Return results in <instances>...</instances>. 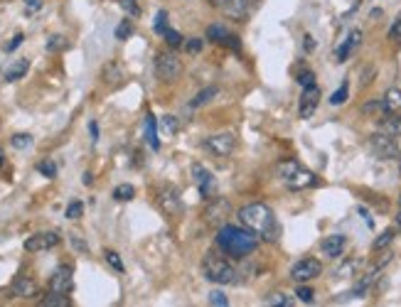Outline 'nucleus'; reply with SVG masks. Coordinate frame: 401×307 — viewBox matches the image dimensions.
Wrapping results in <instances>:
<instances>
[{"label": "nucleus", "mask_w": 401, "mask_h": 307, "mask_svg": "<svg viewBox=\"0 0 401 307\" xmlns=\"http://www.w3.org/2000/svg\"><path fill=\"white\" fill-rule=\"evenodd\" d=\"M239 221L246 231L254 234L259 241H278L281 236V227H278V219L273 214V209L264 202H251V204L241 207L239 209Z\"/></svg>", "instance_id": "1"}, {"label": "nucleus", "mask_w": 401, "mask_h": 307, "mask_svg": "<svg viewBox=\"0 0 401 307\" xmlns=\"http://www.w3.org/2000/svg\"><path fill=\"white\" fill-rule=\"evenodd\" d=\"M217 248L224 251L229 258H246L259 248V238L251 231H246L244 227H232V224H224L217 231Z\"/></svg>", "instance_id": "2"}, {"label": "nucleus", "mask_w": 401, "mask_h": 307, "mask_svg": "<svg viewBox=\"0 0 401 307\" xmlns=\"http://www.w3.org/2000/svg\"><path fill=\"white\" fill-rule=\"evenodd\" d=\"M276 175L288 189L293 192H300V189H308L313 184H318L313 170H308L305 165H300L298 160H281L276 165Z\"/></svg>", "instance_id": "3"}, {"label": "nucleus", "mask_w": 401, "mask_h": 307, "mask_svg": "<svg viewBox=\"0 0 401 307\" xmlns=\"http://www.w3.org/2000/svg\"><path fill=\"white\" fill-rule=\"evenodd\" d=\"M202 273H205L207 281L217 283V286H229V283L237 281V268L214 251L202 258Z\"/></svg>", "instance_id": "4"}, {"label": "nucleus", "mask_w": 401, "mask_h": 307, "mask_svg": "<svg viewBox=\"0 0 401 307\" xmlns=\"http://www.w3.org/2000/svg\"><path fill=\"white\" fill-rule=\"evenodd\" d=\"M182 62H180L178 54L170 49V52H160L155 57V76L163 84H173V81H178L180 76H182Z\"/></svg>", "instance_id": "5"}, {"label": "nucleus", "mask_w": 401, "mask_h": 307, "mask_svg": "<svg viewBox=\"0 0 401 307\" xmlns=\"http://www.w3.org/2000/svg\"><path fill=\"white\" fill-rule=\"evenodd\" d=\"M369 150H372L377 157H382V160H389V157H399L401 148L396 146L394 135H386L379 130V133L369 135Z\"/></svg>", "instance_id": "6"}, {"label": "nucleus", "mask_w": 401, "mask_h": 307, "mask_svg": "<svg viewBox=\"0 0 401 307\" xmlns=\"http://www.w3.org/2000/svg\"><path fill=\"white\" fill-rule=\"evenodd\" d=\"M74 288V265L62 263L55 273L49 275V292H60V295H69Z\"/></svg>", "instance_id": "7"}, {"label": "nucleus", "mask_w": 401, "mask_h": 307, "mask_svg": "<svg viewBox=\"0 0 401 307\" xmlns=\"http://www.w3.org/2000/svg\"><path fill=\"white\" fill-rule=\"evenodd\" d=\"M320 273H323V263H320L318 258H313V256L300 258L298 263L291 268V278L296 283H303V286H305V283H310V281H315Z\"/></svg>", "instance_id": "8"}, {"label": "nucleus", "mask_w": 401, "mask_h": 307, "mask_svg": "<svg viewBox=\"0 0 401 307\" xmlns=\"http://www.w3.org/2000/svg\"><path fill=\"white\" fill-rule=\"evenodd\" d=\"M192 179H195L197 189H200V194L205 200H214V197H217L219 184L205 165H192Z\"/></svg>", "instance_id": "9"}, {"label": "nucleus", "mask_w": 401, "mask_h": 307, "mask_svg": "<svg viewBox=\"0 0 401 307\" xmlns=\"http://www.w3.org/2000/svg\"><path fill=\"white\" fill-rule=\"evenodd\" d=\"M205 148L217 157H227L237 150V135L234 133H217V135H210L205 141Z\"/></svg>", "instance_id": "10"}, {"label": "nucleus", "mask_w": 401, "mask_h": 307, "mask_svg": "<svg viewBox=\"0 0 401 307\" xmlns=\"http://www.w3.org/2000/svg\"><path fill=\"white\" fill-rule=\"evenodd\" d=\"M60 234L57 231H40L33 234L30 238H25V251L30 254H40V251H47V248H55L60 246Z\"/></svg>", "instance_id": "11"}, {"label": "nucleus", "mask_w": 401, "mask_h": 307, "mask_svg": "<svg viewBox=\"0 0 401 307\" xmlns=\"http://www.w3.org/2000/svg\"><path fill=\"white\" fill-rule=\"evenodd\" d=\"M157 207L170 216H178L182 211V200L175 187H160L157 189Z\"/></svg>", "instance_id": "12"}, {"label": "nucleus", "mask_w": 401, "mask_h": 307, "mask_svg": "<svg viewBox=\"0 0 401 307\" xmlns=\"http://www.w3.org/2000/svg\"><path fill=\"white\" fill-rule=\"evenodd\" d=\"M256 6H259V0H229L222 10H224V15H227L229 20L244 22V20H249V15L254 12Z\"/></svg>", "instance_id": "13"}, {"label": "nucleus", "mask_w": 401, "mask_h": 307, "mask_svg": "<svg viewBox=\"0 0 401 307\" xmlns=\"http://www.w3.org/2000/svg\"><path fill=\"white\" fill-rule=\"evenodd\" d=\"M207 40H210V42L222 44V47H227V49H234V52H241V42H239L227 27H222V25L207 27Z\"/></svg>", "instance_id": "14"}, {"label": "nucleus", "mask_w": 401, "mask_h": 307, "mask_svg": "<svg viewBox=\"0 0 401 307\" xmlns=\"http://www.w3.org/2000/svg\"><path fill=\"white\" fill-rule=\"evenodd\" d=\"M12 295L15 297H22V300H30V297H35L40 292V286H37V281H35L33 275H25V273H20L12 281Z\"/></svg>", "instance_id": "15"}, {"label": "nucleus", "mask_w": 401, "mask_h": 307, "mask_svg": "<svg viewBox=\"0 0 401 307\" xmlns=\"http://www.w3.org/2000/svg\"><path fill=\"white\" fill-rule=\"evenodd\" d=\"M359 44H362V30H350V33H347V37L342 40L340 44H337L335 60L337 62H345L347 57H352V52L359 47Z\"/></svg>", "instance_id": "16"}, {"label": "nucleus", "mask_w": 401, "mask_h": 307, "mask_svg": "<svg viewBox=\"0 0 401 307\" xmlns=\"http://www.w3.org/2000/svg\"><path fill=\"white\" fill-rule=\"evenodd\" d=\"M318 106H320V89L318 87L303 89V94H300V103H298L300 119H310V116L318 111Z\"/></svg>", "instance_id": "17"}, {"label": "nucleus", "mask_w": 401, "mask_h": 307, "mask_svg": "<svg viewBox=\"0 0 401 307\" xmlns=\"http://www.w3.org/2000/svg\"><path fill=\"white\" fill-rule=\"evenodd\" d=\"M320 248H323V254H325L327 258H340V256L345 254V248H347V238L342 236V234H332V236L323 238Z\"/></svg>", "instance_id": "18"}, {"label": "nucleus", "mask_w": 401, "mask_h": 307, "mask_svg": "<svg viewBox=\"0 0 401 307\" xmlns=\"http://www.w3.org/2000/svg\"><path fill=\"white\" fill-rule=\"evenodd\" d=\"M266 307H296V297L281 290L268 292V295H266Z\"/></svg>", "instance_id": "19"}, {"label": "nucleus", "mask_w": 401, "mask_h": 307, "mask_svg": "<svg viewBox=\"0 0 401 307\" xmlns=\"http://www.w3.org/2000/svg\"><path fill=\"white\" fill-rule=\"evenodd\" d=\"M382 103H384V111L386 114H394V111H399L401 108V89L391 87L386 89L384 98H382Z\"/></svg>", "instance_id": "20"}, {"label": "nucleus", "mask_w": 401, "mask_h": 307, "mask_svg": "<svg viewBox=\"0 0 401 307\" xmlns=\"http://www.w3.org/2000/svg\"><path fill=\"white\" fill-rule=\"evenodd\" d=\"M123 79H126V74L121 71V64L111 62V64L103 67V81H106V84H111V87H119Z\"/></svg>", "instance_id": "21"}, {"label": "nucleus", "mask_w": 401, "mask_h": 307, "mask_svg": "<svg viewBox=\"0 0 401 307\" xmlns=\"http://www.w3.org/2000/svg\"><path fill=\"white\" fill-rule=\"evenodd\" d=\"M227 211H229V202L217 200L214 204H212V209L207 211V219H210L212 224H219V227H224L222 219H224V214H227Z\"/></svg>", "instance_id": "22"}, {"label": "nucleus", "mask_w": 401, "mask_h": 307, "mask_svg": "<svg viewBox=\"0 0 401 307\" xmlns=\"http://www.w3.org/2000/svg\"><path fill=\"white\" fill-rule=\"evenodd\" d=\"M28 69H30V62H28V60H17L15 64L8 67V71H6V81H17V79H22V76L28 74Z\"/></svg>", "instance_id": "23"}, {"label": "nucleus", "mask_w": 401, "mask_h": 307, "mask_svg": "<svg viewBox=\"0 0 401 307\" xmlns=\"http://www.w3.org/2000/svg\"><path fill=\"white\" fill-rule=\"evenodd\" d=\"M394 236H396L394 229H386V231H382L379 236L374 238V243H372L374 254H382V251H386V248L391 246V241H394Z\"/></svg>", "instance_id": "24"}, {"label": "nucleus", "mask_w": 401, "mask_h": 307, "mask_svg": "<svg viewBox=\"0 0 401 307\" xmlns=\"http://www.w3.org/2000/svg\"><path fill=\"white\" fill-rule=\"evenodd\" d=\"M146 141L151 143L153 150L160 148V141H157V123H155V116L153 114L146 116Z\"/></svg>", "instance_id": "25"}, {"label": "nucleus", "mask_w": 401, "mask_h": 307, "mask_svg": "<svg viewBox=\"0 0 401 307\" xmlns=\"http://www.w3.org/2000/svg\"><path fill=\"white\" fill-rule=\"evenodd\" d=\"M42 307H74L69 295H60V292H47L42 297Z\"/></svg>", "instance_id": "26"}, {"label": "nucleus", "mask_w": 401, "mask_h": 307, "mask_svg": "<svg viewBox=\"0 0 401 307\" xmlns=\"http://www.w3.org/2000/svg\"><path fill=\"white\" fill-rule=\"evenodd\" d=\"M379 130L386 135H401V116H389V119H384L379 123Z\"/></svg>", "instance_id": "27"}, {"label": "nucleus", "mask_w": 401, "mask_h": 307, "mask_svg": "<svg viewBox=\"0 0 401 307\" xmlns=\"http://www.w3.org/2000/svg\"><path fill=\"white\" fill-rule=\"evenodd\" d=\"M217 91H219L217 87H207V89H202V91L197 94V96L190 101V108H200V106H205V103H210L212 98L217 96Z\"/></svg>", "instance_id": "28"}, {"label": "nucleus", "mask_w": 401, "mask_h": 307, "mask_svg": "<svg viewBox=\"0 0 401 307\" xmlns=\"http://www.w3.org/2000/svg\"><path fill=\"white\" fill-rule=\"evenodd\" d=\"M10 146L15 148V150H28V148L33 146V135H30V133H15L10 138Z\"/></svg>", "instance_id": "29"}, {"label": "nucleus", "mask_w": 401, "mask_h": 307, "mask_svg": "<svg viewBox=\"0 0 401 307\" xmlns=\"http://www.w3.org/2000/svg\"><path fill=\"white\" fill-rule=\"evenodd\" d=\"M136 197V189H133V184H121V187L114 189V200L116 202H130Z\"/></svg>", "instance_id": "30"}, {"label": "nucleus", "mask_w": 401, "mask_h": 307, "mask_svg": "<svg viewBox=\"0 0 401 307\" xmlns=\"http://www.w3.org/2000/svg\"><path fill=\"white\" fill-rule=\"evenodd\" d=\"M69 47V40L65 37V35H52V37L47 40V52H62V49Z\"/></svg>", "instance_id": "31"}, {"label": "nucleus", "mask_w": 401, "mask_h": 307, "mask_svg": "<svg viewBox=\"0 0 401 307\" xmlns=\"http://www.w3.org/2000/svg\"><path fill=\"white\" fill-rule=\"evenodd\" d=\"M359 263H362L359 258H347L345 263L340 265V270H335V278H347V275H352Z\"/></svg>", "instance_id": "32"}, {"label": "nucleus", "mask_w": 401, "mask_h": 307, "mask_svg": "<svg viewBox=\"0 0 401 307\" xmlns=\"http://www.w3.org/2000/svg\"><path fill=\"white\" fill-rule=\"evenodd\" d=\"M103 258L109 261V265L116 270V273H123V261H121V256L116 254V251H111V248H106V254H103Z\"/></svg>", "instance_id": "33"}, {"label": "nucleus", "mask_w": 401, "mask_h": 307, "mask_svg": "<svg viewBox=\"0 0 401 307\" xmlns=\"http://www.w3.org/2000/svg\"><path fill=\"white\" fill-rule=\"evenodd\" d=\"M347 96H350V84H347V81H342V87L330 96V103H332V106H340V103L347 101Z\"/></svg>", "instance_id": "34"}, {"label": "nucleus", "mask_w": 401, "mask_h": 307, "mask_svg": "<svg viewBox=\"0 0 401 307\" xmlns=\"http://www.w3.org/2000/svg\"><path fill=\"white\" fill-rule=\"evenodd\" d=\"M296 79H298V84L303 89H310V87H318V84H315V74L310 69H300L298 74H296Z\"/></svg>", "instance_id": "35"}, {"label": "nucleus", "mask_w": 401, "mask_h": 307, "mask_svg": "<svg viewBox=\"0 0 401 307\" xmlns=\"http://www.w3.org/2000/svg\"><path fill=\"white\" fill-rule=\"evenodd\" d=\"M210 307H232L229 305V297L222 290H212L210 292Z\"/></svg>", "instance_id": "36"}, {"label": "nucleus", "mask_w": 401, "mask_h": 307, "mask_svg": "<svg viewBox=\"0 0 401 307\" xmlns=\"http://www.w3.org/2000/svg\"><path fill=\"white\" fill-rule=\"evenodd\" d=\"M153 27H155V33H157V35H165V33H168V12H165V10H157Z\"/></svg>", "instance_id": "37"}, {"label": "nucleus", "mask_w": 401, "mask_h": 307, "mask_svg": "<svg viewBox=\"0 0 401 307\" xmlns=\"http://www.w3.org/2000/svg\"><path fill=\"white\" fill-rule=\"evenodd\" d=\"M37 170H40V175H44V177H49V179L57 177V165L52 160H42L37 165Z\"/></svg>", "instance_id": "38"}, {"label": "nucleus", "mask_w": 401, "mask_h": 307, "mask_svg": "<svg viewBox=\"0 0 401 307\" xmlns=\"http://www.w3.org/2000/svg\"><path fill=\"white\" fill-rule=\"evenodd\" d=\"M160 130H163L165 135H175L178 133V119H175V116H165V119L160 121Z\"/></svg>", "instance_id": "39"}, {"label": "nucleus", "mask_w": 401, "mask_h": 307, "mask_svg": "<svg viewBox=\"0 0 401 307\" xmlns=\"http://www.w3.org/2000/svg\"><path fill=\"white\" fill-rule=\"evenodd\" d=\"M296 297H298L300 302H313L315 300V290H313V288H308V286H300V288H296Z\"/></svg>", "instance_id": "40"}, {"label": "nucleus", "mask_w": 401, "mask_h": 307, "mask_svg": "<svg viewBox=\"0 0 401 307\" xmlns=\"http://www.w3.org/2000/svg\"><path fill=\"white\" fill-rule=\"evenodd\" d=\"M389 40H391V42H401V12L394 17V22H391V27H389Z\"/></svg>", "instance_id": "41"}, {"label": "nucleus", "mask_w": 401, "mask_h": 307, "mask_svg": "<svg viewBox=\"0 0 401 307\" xmlns=\"http://www.w3.org/2000/svg\"><path fill=\"white\" fill-rule=\"evenodd\" d=\"M119 3H121V8L128 12V15H133V17L141 15V6H138V0H119Z\"/></svg>", "instance_id": "42"}, {"label": "nucleus", "mask_w": 401, "mask_h": 307, "mask_svg": "<svg viewBox=\"0 0 401 307\" xmlns=\"http://www.w3.org/2000/svg\"><path fill=\"white\" fill-rule=\"evenodd\" d=\"M65 214H67V219H79V216L84 214V204L82 202H71V204L67 207Z\"/></svg>", "instance_id": "43"}, {"label": "nucleus", "mask_w": 401, "mask_h": 307, "mask_svg": "<svg viewBox=\"0 0 401 307\" xmlns=\"http://www.w3.org/2000/svg\"><path fill=\"white\" fill-rule=\"evenodd\" d=\"M163 37H165V42H168L173 49L182 44V37H180V33H178V30H173V27H168V33H165Z\"/></svg>", "instance_id": "44"}, {"label": "nucleus", "mask_w": 401, "mask_h": 307, "mask_svg": "<svg viewBox=\"0 0 401 307\" xmlns=\"http://www.w3.org/2000/svg\"><path fill=\"white\" fill-rule=\"evenodd\" d=\"M130 33H133V25H130V20H123L119 27H116V37H119V40H128Z\"/></svg>", "instance_id": "45"}, {"label": "nucleus", "mask_w": 401, "mask_h": 307, "mask_svg": "<svg viewBox=\"0 0 401 307\" xmlns=\"http://www.w3.org/2000/svg\"><path fill=\"white\" fill-rule=\"evenodd\" d=\"M362 111H364V114H377V111H384V103H382V101H369V103H364V106H362Z\"/></svg>", "instance_id": "46"}, {"label": "nucleus", "mask_w": 401, "mask_h": 307, "mask_svg": "<svg viewBox=\"0 0 401 307\" xmlns=\"http://www.w3.org/2000/svg\"><path fill=\"white\" fill-rule=\"evenodd\" d=\"M185 49H187L190 54H200L202 52V42L192 37V40H187V42H185Z\"/></svg>", "instance_id": "47"}, {"label": "nucleus", "mask_w": 401, "mask_h": 307, "mask_svg": "<svg viewBox=\"0 0 401 307\" xmlns=\"http://www.w3.org/2000/svg\"><path fill=\"white\" fill-rule=\"evenodd\" d=\"M40 8H42V0H25V10H28V15L37 12Z\"/></svg>", "instance_id": "48"}, {"label": "nucleus", "mask_w": 401, "mask_h": 307, "mask_svg": "<svg viewBox=\"0 0 401 307\" xmlns=\"http://www.w3.org/2000/svg\"><path fill=\"white\" fill-rule=\"evenodd\" d=\"M374 76H377V69H374V67H364V74H362V87H367V84L374 79Z\"/></svg>", "instance_id": "49"}, {"label": "nucleus", "mask_w": 401, "mask_h": 307, "mask_svg": "<svg viewBox=\"0 0 401 307\" xmlns=\"http://www.w3.org/2000/svg\"><path fill=\"white\" fill-rule=\"evenodd\" d=\"M303 47H305V52H313V49H315V40L310 37V35H305V37H303Z\"/></svg>", "instance_id": "50"}, {"label": "nucleus", "mask_w": 401, "mask_h": 307, "mask_svg": "<svg viewBox=\"0 0 401 307\" xmlns=\"http://www.w3.org/2000/svg\"><path fill=\"white\" fill-rule=\"evenodd\" d=\"M20 42H22V35H15V37L10 40V44H8V52H12V49L20 47Z\"/></svg>", "instance_id": "51"}, {"label": "nucleus", "mask_w": 401, "mask_h": 307, "mask_svg": "<svg viewBox=\"0 0 401 307\" xmlns=\"http://www.w3.org/2000/svg\"><path fill=\"white\" fill-rule=\"evenodd\" d=\"M89 130H92V138H94V141H96V138H99V125L94 123V121H92V123H89Z\"/></svg>", "instance_id": "52"}, {"label": "nucleus", "mask_w": 401, "mask_h": 307, "mask_svg": "<svg viewBox=\"0 0 401 307\" xmlns=\"http://www.w3.org/2000/svg\"><path fill=\"white\" fill-rule=\"evenodd\" d=\"M71 241H74L76 251H82V254H84V251H87V246H84V243H82V241H79V238H71Z\"/></svg>", "instance_id": "53"}, {"label": "nucleus", "mask_w": 401, "mask_h": 307, "mask_svg": "<svg viewBox=\"0 0 401 307\" xmlns=\"http://www.w3.org/2000/svg\"><path fill=\"white\" fill-rule=\"evenodd\" d=\"M210 3H212L214 8H224V6L229 3V0H210Z\"/></svg>", "instance_id": "54"}, {"label": "nucleus", "mask_w": 401, "mask_h": 307, "mask_svg": "<svg viewBox=\"0 0 401 307\" xmlns=\"http://www.w3.org/2000/svg\"><path fill=\"white\" fill-rule=\"evenodd\" d=\"M82 179H84V184H92V179H94V177H92V175H89V173H84V177H82Z\"/></svg>", "instance_id": "55"}, {"label": "nucleus", "mask_w": 401, "mask_h": 307, "mask_svg": "<svg viewBox=\"0 0 401 307\" xmlns=\"http://www.w3.org/2000/svg\"><path fill=\"white\" fill-rule=\"evenodd\" d=\"M396 229H399V234H401V209H399V214H396Z\"/></svg>", "instance_id": "56"}, {"label": "nucleus", "mask_w": 401, "mask_h": 307, "mask_svg": "<svg viewBox=\"0 0 401 307\" xmlns=\"http://www.w3.org/2000/svg\"><path fill=\"white\" fill-rule=\"evenodd\" d=\"M6 165V152H3V148H0V167Z\"/></svg>", "instance_id": "57"}, {"label": "nucleus", "mask_w": 401, "mask_h": 307, "mask_svg": "<svg viewBox=\"0 0 401 307\" xmlns=\"http://www.w3.org/2000/svg\"><path fill=\"white\" fill-rule=\"evenodd\" d=\"M399 165H401V150H399Z\"/></svg>", "instance_id": "58"}, {"label": "nucleus", "mask_w": 401, "mask_h": 307, "mask_svg": "<svg viewBox=\"0 0 401 307\" xmlns=\"http://www.w3.org/2000/svg\"><path fill=\"white\" fill-rule=\"evenodd\" d=\"M399 207H401V200H399Z\"/></svg>", "instance_id": "59"}]
</instances>
